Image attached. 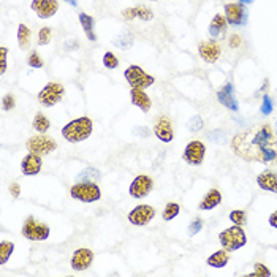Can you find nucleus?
I'll return each mask as SVG.
<instances>
[{
  "instance_id": "cd10ccee",
  "label": "nucleus",
  "mask_w": 277,
  "mask_h": 277,
  "mask_svg": "<svg viewBox=\"0 0 277 277\" xmlns=\"http://www.w3.org/2000/svg\"><path fill=\"white\" fill-rule=\"evenodd\" d=\"M78 179H80V182H95L100 179V171L95 168H86L78 174Z\"/></svg>"
},
{
  "instance_id": "412c9836",
  "label": "nucleus",
  "mask_w": 277,
  "mask_h": 277,
  "mask_svg": "<svg viewBox=\"0 0 277 277\" xmlns=\"http://www.w3.org/2000/svg\"><path fill=\"white\" fill-rule=\"evenodd\" d=\"M227 24H228V21H227V17L224 15H215L212 17V21H211V24H209V35L212 38L222 37V35L227 32V27H228Z\"/></svg>"
},
{
  "instance_id": "f3484780",
  "label": "nucleus",
  "mask_w": 277,
  "mask_h": 277,
  "mask_svg": "<svg viewBox=\"0 0 277 277\" xmlns=\"http://www.w3.org/2000/svg\"><path fill=\"white\" fill-rule=\"evenodd\" d=\"M41 165H43L41 155L30 152L21 162V171L22 174H26V176H35V174H38L41 171Z\"/></svg>"
},
{
  "instance_id": "473e14b6",
  "label": "nucleus",
  "mask_w": 277,
  "mask_h": 277,
  "mask_svg": "<svg viewBox=\"0 0 277 277\" xmlns=\"http://www.w3.org/2000/svg\"><path fill=\"white\" fill-rule=\"evenodd\" d=\"M51 37H52V32L49 27H43L38 32V45L40 46H46L51 43Z\"/></svg>"
},
{
  "instance_id": "20e7f679",
  "label": "nucleus",
  "mask_w": 277,
  "mask_h": 277,
  "mask_svg": "<svg viewBox=\"0 0 277 277\" xmlns=\"http://www.w3.org/2000/svg\"><path fill=\"white\" fill-rule=\"evenodd\" d=\"M70 195L81 203H95L101 198V192L95 182H78L70 189Z\"/></svg>"
},
{
  "instance_id": "f257e3e1",
  "label": "nucleus",
  "mask_w": 277,
  "mask_h": 277,
  "mask_svg": "<svg viewBox=\"0 0 277 277\" xmlns=\"http://www.w3.org/2000/svg\"><path fill=\"white\" fill-rule=\"evenodd\" d=\"M231 149L243 160L269 163L277 157V135L271 125L264 124L238 133L231 141Z\"/></svg>"
},
{
  "instance_id": "4468645a",
  "label": "nucleus",
  "mask_w": 277,
  "mask_h": 277,
  "mask_svg": "<svg viewBox=\"0 0 277 277\" xmlns=\"http://www.w3.org/2000/svg\"><path fill=\"white\" fill-rule=\"evenodd\" d=\"M220 46L215 43L214 40L211 41H201L200 45H198V54H200V57L204 60V62L208 64H214L217 62L219 57H220Z\"/></svg>"
},
{
  "instance_id": "49530a36",
  "label": "nucleus",
  "mask_w": 277,
  "mask_h": 277,
  "mask_svg": "<svg viewBox=\"0 0 277 277\" xmlns=\"http://www.w3.org/2000/svg\"><path fill=\"white\" fill-rule=\"evenodd\" d=\"M64 2H67V3H70V5H71V7H76V5H78V2H76V0H64Z\"/></svg>"
},
{
  "instance_id": "aec40b11",
  "label": "nucleus",
  "mask_w": 277,
  "mask_h": 277,
  "mask_svg": "<svg viewBox=\"0 0 277 277\" xmlns=\"http://www.w3.org/2000/svg\"><path fill=\"white\" fill-rule=\"evenodd\" d=\"M130 98H131V103L140 108L141 111H144V113L150 111L152 101H150L149 95L144 92L143 89H131L130 90Z\"/></svg>"
},
{
  "instance_id": "ddd939ff",
  "label": "nucleus",
  "mask_w": 277,
  "mask_h": 277,
  "mask_svg": "<svg viewBox=\"0 0 277 277\" xmlns=\"http://www.w3.org/2000/svg\"><path fill=\"white\" fill-rule=\"evenodd\" d=\"M30 8H32L41 19H49V17H52L57 13L59 3L57 0H32Z\"/></svg>"
},
{
  "instance_id": "a18cd8bd",
  "label": "nucleus",
  "mask_w": 277,
  "mask_h": 277,
  "mask_svg": "<svg viewBox=\"0 0 277 277\" xmlns=\"http://www.w3.org/2000/svg\"><path fill=\"white\" fill-rule=\"evenodd\" d=\"M241 45V38L238 37V35H231V38H230V46L231 48H238Z\"/></svg>"
},
{
  "instance_id": "423d86ee",
  "label": "nucleus",
  "mask_w": 277,
  "mask_h": 277,
  "mask_svg": "<svg viewBox=\"0 0 277 277\" xmlns=\"http://www.w3.org/2000/svg\"><path fill=\"white\" fill-rule=\"evenodd\" d=\"M124 76L131 86V89H146L155 82V78L147 75L146 71L141 67H138V65H130V67L124 71Z\"/></svg>"
},
{
  "instance_id": "37998d69",
  "label": "nucleus",
  "mask_w": 277,
  "mask_h": 277,
  "mask_svg": "<svg viewBox=\"0 0 277 277\" xmlns=\"http://www.w3.org/2000/svg\"><path fill=\"white\" fill-rule=\"evenodd\" d=\"M10 194H11V196L13 198H19V195H21V187H19V184L17 182H13L10 185Z\"/></svg>"
},
{
  "instance_id": "4be33fe9",
  "label": "nucleus",
  "mask_w": 277,
  "mask_h": 277,
  "mask_svg": "<svg viewBox=\"0 0 277 277\" xmlns=\"http://www.w3.org/2000/svg\"><path fill=\"white\" fill-rule=\"evenodd\" d=\"M222 201V195H220V192L217 189H211L206 195H204V198L201 200L200 203V209L201 211H211V209H214V208H217L219 204Z\"/></svg>"
},
{
  "instance_id": "1a4fd4ad",
  "label": "nucleus",
  "mask_w": 277,
  "mask_h": 277,
  "mask_svg": "<svg viewBox=\"0 0 277 277\" xmlns=\"http://www.w3.org/2000/svg\"><path fill=\"white\" fill-rule=\"evenodd\" d=\"M152 187H154V180L150 179L147 174H138V176L131 180L129 187V194L131 198L141 200V198H146L150 194Z\"/></svg>"
},
{
  "instance_id": "6ab92c4d",
  "label": "nucleus",
  "mask_w": 277,
  "mask_h": 277,
  "mask_svg": "<svg viewBox=\"0 0 277 277\" xmlns=\"http://www.w3.org/2000/svg\"><path fill=\"white\" fill-rule=\"evenodd\" d=\"M257 184H258V187L263 190L277 194V174L274 171L266 170V171L260 173L257 178Z\"/></svg>"
},
{
  "instance_id": "79ce46f5",
  "label": "nucleus",
  "mask_w": 277,
  "mask_h": 277,
  "mask_svg": "<svg viewBox=\"0 0 277 277\" xmlns=\"http://www.w3.org/2000/svg\"><path fill=\"white\" fill-rule=\"evenodd\" d=\"M122 17L125 21H131L133 19V17H136L135 16V8L131 7V8H125L124 11H122Z\"/></svg>"
},
{
  "instance_id": "de8ad7c7",
  "label": "nucleus",
  "mask_w": 277,
  "mask_h": 277,
  "mask_svg": "<svg viewBox=\"0 0 277 277\" xmlns=\"http://www.w3.org/2000/svg\"><path fill=\"white\" fill-rule=\"evenodd\" d=\"M255 0H241V3H244V5H249V3H254Z\"/></svg>"
},
{
  "instance_id": "f8f14e48",
  "label": "nucleus",
  "mask_w": 277,
  "mask_h": 277,
  "mask_svg": "<svg viewBox=\"0 0 277 277\" xmlns=\"http://www.w3.org/2000/svg\"><path fill=\"white\" fill-rule=\"evenodd\" d=\"M225 17L230 26H244L247 22V8L244 3H227L225 5Z\"/></svg>"
},
{
  "instance_id": "b1692460",
  "label": "nucleus",
  "mask_w": 277,
  "mask_h": 277,
  "mask_svg": "<svg viewBox=\"0 0 277 277\" xmlns=\"http://www.w3.org/2000/svg\"><path fill=\"white\" fill-rule=\"evenodd\" d=\"M80 22H81V26H82L84 33L87 35V38L90 41L97 40V35H95V32H94V17L89 16L87 13H81L80 15Z\"/></svg>"
},
{
  "instance_id": "f704fd0d",
  "label": "nucleus",
  "mask_w": 277,
  "mask_h": 277,
  "mask_svg": "<svg viewBox=\"0 0 277 277\" xmlns=\"http://www.w3.org/2000/svg\"><path fill=\"white\" fill-rule=\"evenodd\" d=\"M203 228V220L201 219H194L192 220V224L189 225V236H195V234H198L201 231Z\"/></svg>"
},
{
  "instance_id": "c756f323",
  "label": "nucleus",
  "mask_w": 277,
  "mask_h": 277,
  "mask_svg": "<svg viewBox=\"0 0 277 277\" xmlns=\"http://www.w3.org/2000/svg\"><path fill=\"white\" fill-rule=\"evenodd\" d=\"M179 211H180V208H179L178 203H168L165 206V209H163V212H162V217H163V220L170 222V220L178 217Z\"/></svg>"
},
{
  "instance_id": "393cba45",
  "label": "nucleus",
  "mask_w": 277,
  "mask_h": 277,
  "mask_svg": "<svg viewBox=\"0 0 277 277\" xmlns=\"http://www.w3.org/2000/svg\"><path fill=\"white\" fill-rule=\"evenodd\" d=\"M17 46L22 51L29 49L30 46V29L24 24H19V27H17Z\"/></svg>"
},
{
  "instance_id": "4c0bfd02",
  "label": "nucleus",
  "mask_w": 277,
  "mask_h": 277,
  "mask_svg": "<svg viewBox=\"0 0 277 277\" xmlns=\"http://www.w3.org/2000/svg\"><path fill=\"white\" fill-rule=\"evenodd\" d=\"M27 64H29L32 68H41V67H43V60H41V57L38 56L37 52H32V54H30L29 59H27Z\"/></svg>"
},
{
  "instance_id": "7ed1b4c3",
  "label": "nucleus",
  "mask_w": 277,
  "mask_h": 277,
  "mask_svg": "<svg viewBox=\"0 0 277 277\" xmlns=\"http://www.w3.org/2000/svg\"><path fill=\"white\" fill-rule=\"evenodd\" d=\"M219 241L222 244V247L227 249L228 252L239 250L241 247H244L247 244V238H245L244 230L239 225H234L224 230L219 234Z\"/></svg>"
},
{
  "instance_id": "9d476101",
  "label": "nucleus",
  "mask_w": 277,
  "mask_h": 277,
  "mask_svg": "<svg viewBox=\"0 0 277 277\" xmlns=\"http://www.w3.org/2000/svg\"><path fill=\"white\" fill-rule=\"evenodd\" d=\"M206 155V146L201 141H190L184 149L182 159L192 166H200Z\"/></svg>"
},
{
  "instance_id": "ea45409f",
  "label": "nucleus",
  "mask_w": 277,
  "mask_h": 277,
  "mask_svg": "<svg viewBox=\"0 0 277 277\" xmlns=\"http://www.w3.org/2000/svg\"><path fill=\"white\" fill-rule=\"evenodd\" d=\"M15 106H16V100H15L13 95H11V94L5 95L3 100H2V108H3V110L5 111H11Z\"/></svg>"
},
{
  "instance_id": "9b49d317",
  "label": "nucleus",
  "mask_w": 277,
  "mask_h": 277,
  "mask_svg": "<svg viewBox=\"0 0 277 277\" xmlns=\"http://www.w3.org/2000/svg\"><path fill=\"white\" fill-rule=\"evenodd\" d=\"M154 217H155V209L152 206H149V204H140V206L131 209L127 215L129 222L135 227L147 225Z\"/></svg>"
},
{
  "instance_id": "5701e85b",
  "label": "nucleus",
  "mask_w": 277,
  "mask_h": 277,
  "mask_svg": "<svg viewBox=\"0 0 277 277\" xmlns=\"http://www.w3.org/2000/svg\"><path fill=\"white\" fill-rule=\"evenodd\" d=\"M228 261H230V255H228V250L227 249H222V250L214 252V254L211 255V257H208V260H206L208 266L217 268V269L227 266Z\"/></svg>"
},
{
  "instance_id": "39448f33",
  "label": "nucleus",
  "mask_w": 277,
  "mask_h": 277,
  "mask_svg": "<svg viewBox=\"0 0 277 277\" xmlns=\"http://www.w3.org/2000/svg\"><path fill=\"white\" fill-rule=\"evenodd\" d=\"M51 228L46 224L37 222L32 215H29L27 220L22 225V236L29 241H46L49 238Z\"/></svg>"
},
{
  "instance_id": "dca6fc26",
  "label": "nucleus",
  "mask_w": 277,
  "mask_h": 277,
  "mask_svg": "<svg viewBox=\"0 0 277 277\" xmlns=\"http://www.w3.org/2000/svg\"><path fill=\"white\" fill-rule=\"evenodd\" d=\"M154 133L155 136L159 138L160 141L163 143H171L174 133H173V125H171V120L168 119L166 116H162L157 119V122L154 125Z\"/></svg>"
},
{
  "instance_id": "8fccbe9b",
  "label": "nucleus",
  "mask_w": 277,
  "mask_h": 277,
  "mask_svg": "<svg viewBox=\"0 0 277 277\" xmlns=\"http://www.w3.org/2000/svg\"><path fill=\"white\" fill-rule=\"evenodd\" d=\"M150 2H157V0H150Z\"/></svg>"
},
{
  "instance_id": "f03ea898",
  "label": "nucleus",
  "mask_w": 277,
  "mask_h": 277,
  "mask_svg": "<svg viewBox=\"0 0 277 277\" xmlns=\"http://www.w3.org/2000/svg\"><path fill=\"white\" fill-rule=\"evenodd\" d=\"M92 130H94L92 119L84 116V117H78L75 120H71V122L65 125L62 129V136L68 143H81L92 135Z\"/></svg>"
},
{
  "instance_id": "72a5a7b5",
  "label": "nucleus",
  "mask_w": 277,
  "mask_h": 277,
  "mask_svg": "<svg viewBox=\"0 0 277 277\" xmlns=\"http://www.w3.org/2000/svg\"><path fill=\"white\" fill-rule=\"evenodd\" d=\"M103 65H105L106 68L114 70V68L119 67V60H117V57L114 56L113 52H105V56H103Z\"/></svg>"
},
{
  "instance_id": "6e6552de",
  "label": "nucleus",
  "mask_w": 277,
  "mask_h": 277,
  "mask_svg": "<svg viewBox=\"0 0 277 277\" xmlns=\"http://www.w3.org/2000/svg\"><path fill=\"white\" fill-rule=\"evenodd\" d=\"M56 147H57V143L54 141L51 136H46V135L32 136V138H29V141H27L29 152L37 154V155H48V154L54 152Z\"/></svg>"
},
{
  "instance_id": "7c9ffc66",
  "label": "nucleus",
  "mask_w": 277,
  "mask_h": 277,
  "mask_svg": "<svg viewBox=\"0 0 277 277\" xmlns=\"http://www.w3.org/2000/svg\"><path fill=\"white\" fill-rule=\"evenodd\" d=\"M230 220L233 222L234 225H239V227H244L245 222H247V214L244 211H239V209H234L230 212Z\"/></svg>"
},
{
  "instance_id": "a211bd4d",
  "label": "nucleus",
  "mask_w": 277,
  "mask_h": 277,
  "mask_svg": "<svg viewBox=\"0 0 277 277\" xmlns=\"http://www.w3.org/2000/svg\"><path fill=\"white\" fill-rule=\"evenodd\" d=\"M217 98H219V101L222 105L228 108V110L238 111V101H236V97H234V89H233L231 82L225 84V86L219 90Z\"/></svg>"
},
{
  "instance_id": "3c124183",
  "label": "nucleus",
  "mask_w": 277,
  "mask_h": 277,
  "mask_svg": "<svg viewBox=\"0 0 277 277\" xmlns=\"http://www.w3.org/2000/svg\"><path fill=\"white\" fill-rule=\"evenodd\" d=\"M276 162H277V157H276Z\"/></svg>"
},
{
  "instance_id": "09e8293b",
  "label": "nucleus",
  "mask_w": 277,
  "mask_h": 277,
  "mask_svg": "<svg viewBox=\"0 0 277 277\" xmlns=\"http://www.w3.org/2000/svg\"><path fill=\"white\" fill-rule=\"evenodd\" d=\"M276 135H277V122H276Z\"/></svg>"
},
{
  "instance_id": "2eb2a0df",
  "label": "nucleus",
  "mask_w": 277,
  "mask_h": 277,
  "mask_svg": "<svg viewBox=\"0 0 277 277\" xmlns=\"http://www.w3.org/2000/svg\"><path fill=\"white\" fill-rule=\"evenodd\" d=\"M94 261V252L90 249H78L75 250L73 257H71V268L75 271H86L90 268Z\"/></svg>"
},
{
  "instance_id": "e433bc0d",
  "label": "nucleus",
  "mask_w": 277,
  "mask_h": 277,
  "mask_svg": "<svg viewBox=\"0 0 277 277\" xmlns=\"http://www.w3.org/2000/svg\"><path fill=\"white\" fill-rule=\"evenodd\" d=\"M273 110H274V106H273V101H271V98H269V95H264V97H263L261 108H260L261 114H264V116H268V114L273 113Z\"/></svg>"
},
{
  "instance_id": "bb28decb",
  "label": "nucleus",
  "mask_w": 277,
  "mask_h": 277,
  "mask_svg": "<svg viewBox=\"0 0 277 277\" xmlns=\"http://www.w3.org/2000/svg\"><path fill=\"white\" fill-rule=\"evenodd\" d=\"M113 45L120 48V49H127V48H130L131 45H133V35H131L129 30H125V32L120 33L117 38H114Z\"/></svg>"
},
{
  "instance_id": "a878e982",
  "label": "nucleus",
  "mask_w": 277,
  "mask_h": 277,
  "mask_svg": "<svg viewBox=\"0 0 277 277\" xmlns=\"http://www.w3.org/2000/svg\"><path fill=\"white\" fill-rule=\"evenodd\" d=\"M51 127V122L49 119H48L43 113H37L33 117V122H32V129L40 131V133H45V131H48Z\"/></svg>"
},
{
  "instance_id": "c9c22d12",
  "label": "nucleus",
  "mask_w": 277,
  "mask_h": 277,
  "mask_svg": "<svg viewBox=\"0 0 277 277\" xmlns=\"http://www.w3.org/2000/svg\"><path fill=\"white\" fill-rule=\"evenodd\" d=\"M187 125H189V130L190 131H198V130L203 129V119L198 116V114H195V116L189 120Z\"/></svg>"
},
{
  "instance_id": "58836bf2",
  "label": "nucleus",
  "mask_w": 277,
  "mask_h": 277,
  "mask_svg": "<svg viewBox=\"0 0 277 277\" xmlns=\"http://www.w3.org/2000/svg\"><path fill=\"white\" fill-rule=\"evenodd\" d=\"M250 276H254V277H264V276H271V271L264 266L263 263H255V273H252Z\"/></svg>"
},
{
  "instance_id": "c03bdc74",
  "label": "nucleus",
  "mask_w": 277,
  "mask_h": 277,
  "mask_svg": "<svg viewBox=\"0 0 277 277\" xmlns=\"http://www.w3.org/2000/svg\"><path fill=\"white\" fill-rule=\"evenodd\" d=\"M268 222H269V225L273 227V228H277V211H274V212L269 215V220Z\"/></svg>"
},
{
  "instance_id": "2f4dec72",
  "label": "nucleus",
  "mask_w": 277,
  "mask_h": 277,
  "mask_svg": "<svg viewBox=\"0 0 277 277\" xmlns=\"http://www.w3.org/2000/svg\"><path fill=\"white\" fill-rule=\"evenodd\" d=\"M133 8H135V16L140 17V19H143V21L154 19V13H152V11H150L149 8L143 7V5H140V7H133Z\"/></svg>"
},
{
  "instance_id": "a19ab883",
  "label": "nucleus",
  "mask_w": 277,
  "mask_h": 277,
  "mask_svg": "<svg viewBox=\"0 0 277 277\" xmlns=\"http://www.w3.org/2000/svg\"><path fill=\"white\" fill-rule=\"evenodd\" d=\"M7 54H8V49L5 46L0 48V73H5L7 71Z\"/></svg>"
},
{
  "instance_id": "c85d7f7f",
  "label": "nucleus",
  "mask_w": 277,
  "mask_h": 277,
  "mask_svg": "<svg viewBox=\"0 0 277 277\" xmlns=\"http://www.w3.org/2000/svg\"><path fill=\"white\" fill-rule=\"evenodd\" d=\"M15 250V244L8 243V241H2L0 243V264H5L8 261V258L11 257Z\"/></svg>"
},
{
  "instance_id": "0eeeda50",
  "label": "nucleus",
  "mask_w": 277,
  "mask_h": 277,
  "mask_svg": "<svg viewBox=\"0 0 277 277\" xmlns=\"http://www.w3.org/2000/svg\"><path fill=\"white\" fill-rule=\"evenodd\" d=\"M65 94V89L62 84L59 82H48L46 86L40 90L38 94V101L41 106L45 108H52L56 106L60 100H62Z\"/></svg>"
}]
</instances>
